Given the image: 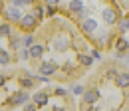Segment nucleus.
I'll list each match as a JSON object with an SVG mask.
<instances>
[{
  "instance_id": "obj_11",
  "label": "nucleus",
  "mask_w": 129,
  "mask_h": 111,
  "mask_svg": "<svg viewBox=\"0 0 129 111\" xmlns=\"http://www.w3.org/2000/svg\"><path fill=\"white\" fill-rule=\"evenodd\" d=\"M44 52H46V46L44 44H34L30 48V56H32V60H40L42 56H44Z\"/></svg>"
},
{
  "instance_id": "obj_21",
  "label": "nucleus",
  "mask_w": 129,
  "mask_h": 111,
  "mask_svg": "<svg viewBox=\"0 0 129 111\" xmlns=\"http://www.w3.org/2000/svg\"><path fill=\"white\" fill-rule=\"evenodd\" d=\"M10 2H12V6L22 8V6H34V2H36V0H10Z\"/></svg>"
},
{
  "instance_id": "obj_2",
  "label": "nucleus",
  "mask_w": 129,
  "mask_h": 111,
  "mask_svg": "<svg viewBox=\"0 0 129 111\" xmlns=\"http://www.w3.org/2000/svg\"><path fill=\"white\" fill-rule=\"evenodd\" d=\"M18 26H20V30H22V32H32L34 28L38 26V20H36V16L30 12V14L22 16V20L18 22Z\"/></svg>"
},
{
  "instance_id": "obj_25",
  "label": "nucleus",
  "mask_w": 129,
  "mask_h": 111,
  "mask_svg": "<svg viewBox=\"0 0 129 111\" xmlns=\"http://www.w3.org/2000/svg\"><path fill=\"white\" fill-rule=\"evenodd\" d=\"M72 93L74 95H83L85 89H83V85H74V87H72Z\"/></svg>"
},
{
  "instance_id": "obj_30",
  "label": "nucleus",
  "mask_w": 129,
  "mask_h": 111,
  "mask_svg": "<svg viewBox=\"0 0 129 111\" xmlns=\"http://www.w3.org/2000/svg\"><path fill=\"white\" fill-rule=\"evenodd\" d=\"M46 4H48V6H58L60 0H46Z\"/></svg>"
},
{
  "instance_id": "obj_18",
  "label": "nucleus",
  "mask_w": 129,
  "mask_h": 111,
  "mask_svg": "<svg viewBox=\"0 0 129 111\" xmlns=\"http://www.w3.org/2000/svg\"><path fill=\"white\" fill-rule=\"evenodd\" d=\"M115 48H117V52H127L129 50V44H127V40L121 36V38H117V42H115Z\"/></svg>"
},
{
  "instance_id": "obj_15",
  "label": "nucleus",
  "mask_w": 129,
  "mask_h": 111,
  "mask_svg": "<svg viewBox=\"0 0 129 111\" xmlns=\"http://www.w3.org/2000/svg\"><path fill=\"white\" fill-rule=\"evenodd\" d=\"M22 48H24L22 36H12V38H10V50H16V52H20Z\"/></svg>"
},
{
  "instance_id": "obj_12",
  "label": "nucleus",
  "mask_w": 129,
  "mask_h": 111,
  "mask_svg": "<svg viewBox=\"0 0 129 111\" xmlns=\"http://www.w3.org/2000/svg\"><path fill=\"white\" fill-rule=\"evenodd\" d=\"M68 8H70V12H72V14H81V12L85 10V8H83V2H81V0H70Z\"/></svg>"
},
{
  "instance_id": "obj_5",
  "label": "nucleus",
  "mask_w": 129,
  "mask_h": 111,
  "mask_svg": "<svg viewBox=\"0 0 129 111\" xmlns=\"http://www.w3.org/2000/svg\"><path fill=\"white\" fill-rule=\"evenodd\" d=\"M70 46H72V40L66 38V36H58V38H54V42H52L54 52H68Z\"/></svg>"
},
{
  "instance_id": "obj_28",
  "label": "nucleus",
  "mask_w": 129,
  "mask_h": 111,
  "mask_svg": "<svg viewBox=\"0 0 129 111\" xmlns=\"http://www.w3.org/2000/svg\"><path fill=\"white\" fill-rule=\"evenodd\" d=\"M72 69H74V63H72V62H66L64 63V71H66V73H70Z\"/></svg>"
},
{
  "instance_id": "obj_22",
  "label": "nucleus",
  "mask_w": 129,
  "mask_h": 111,
  "mask_svg": "<svg viewBox=\"0 0 129 111\" xmlns=\"http://www.w3.org/2000/svg\"><path fill=\"white\" fill-rule=\"evenodd\" d=\"M117 26H119V32H129V18H119Z\"/></svg>"
},
{
  "instance_id": "obj_3",
  "label": "nucleus",
  "mask_w": 129,
  "mask_h": 111,
  "mask_svg": "<svg viewBox=\"0 0 129 111\" xmlns=\"http://www.w3.org/2000/svg\"><path fill=\"white\" fill-rule=\"evenodd\" d=\"M99 97H101L99 89H97V87H91V89H85V93L81 95V101H83V105H93V103L99 101Z\"/></svg>"
},
{
  "instance_id": "obj_16",
  "label": "nucleus",
  "mask_w": 129,
  "mask_h": 111,
  "mask_svg": "<svg viewBox=\"0 0 129 111\" xmlns=\"http://www.w3.org/2000/svg\"><path fill=\"white\" fill-rule=\"evenodd\" d=\"M20 85H22V89H32L34 85H36V81H34V78H20Z\"/></svg>"
},
{
  "instance_id": "obj_19",
  "label": "nucleus",
  "mask_w": 129,
  "mask_h": 111,
  "mask_svg": "<svg viewBox=\"0 0 129 111\" xmlns=\"http://www.w3.org/2000/svg\"><path fill=\"white\" fill-rule=\"evenodd\" d=\"M78 62H80L81 65H85V67H89V65L93 63V56H87V54H80Z\"/></svg>"
},
{
  "instance_id": "obj_13",
  "label": "nucleus",
  "mask_w": 129,
  "mask_h": 111,
  "mask_svg": "<svg viewBox=\"0 0 129 111\" xmlns=\"http://www.w3.org/2000/svg\"><path fill=\"white\" fill-rule=\"evenodd\" d=\"M12 36H14V34H12V26H10V22L4 20V22L0 24V38H8V40H10Z\"/></svg>"
},
{
  "instance_id": "obj_10",
  "label": "nucleus",
  "mask_w": 129,
  "mask_h": 111,
  "mask_svg": "<svg viewBox=\"0 0 129 111\" xmlns=\"http://www.w3.org/2000/svg\"><path fill=\"white\" fill-rule=\"evenodd\" d=\"M115 85L119 89H127L129 87V71H119V76L115 78Z\"/></svg>"
},
{
  "instance_id": "obj_32",
  "label": "nucleus",
  "mask_w": 129,
  "mask_h": 111,
  "mask_svg": "<svg viewBox=\"0 0 129 111\" xmlns=\"http://www.w3.org/2000/svg\"><path fill=\"white\" fill-rule=\"evenodd\" d=\"M52 111H66V109L62 107V105H54V107H52Z\"/></svg>"
},
{
  "instance_id": "obj_29",
  "label": "nucleus",
  "mask_w": 129,
  "mask_h": 111,
  "mask_svg": "<svg viewBox=\"0 0 129 111\" xmlns=\"http://www.w3.org/2000/svg\"><path fill=\"white\" fill-rule=\"evenodd\" d=\"M91 56H93V60H103V56H101L97 50H91Z\"/></svg>"
},
{
  "instance_id": "obj_8",
  "label": "nucleus",
  "mask_w": 129,
  "mask_h": 111,
  "mask_svg": "<svg viewBox=\"0 0 129 111\" xmlns=\"http://www.w3.org/2000/svg\"><path fill=\"white\" fill-rule=\"evenodd\" d=\"M81 30H83V34H95L97 32V22L93 18H83V20H81Z\"/></svg>"
},
{
  "instance_id": "obj_6",
  "label": "nucleus",
  "mask_w": 129,
  "mask_h": 111,
  "mask_svg": "<svg viewBox=\"0 0 129 111\" xmlns=\"http://www.w3.org/2000/svg\"><path fill=\"white\" fill-rule=\"evenodd\" d=\"M101 18H103V22H105L107 26H113V24H117V22H119V20H117V18H119L117 10H115V8H109V6L101 10Z\"/></svg>"
},
{
  "instance_id": "obj_34",
  "label": "nucleus",
  "mask_w": 129,
  "mask_h": 111,
  "mask_svg": "<svg viewBox=\"0 0 129 111\" xmlns=\"http://www.w3.org/2000/svg\"><path fill=\"white\" fill-rule=\"evenodd\" d=\"M127 60H129V54H127Z\"/></svg>"
},
{
  "instance_id": "obj_14",
  "label": "nucleus",
  "mask_w": 129,
  "mask_h": 111,
  "mask_svg": "<svg viewBox=\"0 0 129 111\" xmlns=\"http://www.w3.org/2000/svg\"><path fill=\"white\" fill-rule=\"evenodd\" d=\"M12 60V56H10V50H6V48H0V65L2 67H6L8 63Z\"/></svg>"
},
{
  "instance_id": "obj_4",
  "label": "nucleus",
  "mask_w": 129,
  "mask_h": 111,
  "mask_svg": "<svg viewBox=\"0 0 129 111\" xmlns=\"http://www.w3.org/2000/svg\"><path fill=\"white\" fill-rule=\"evenodd\" d=\"M58 63L54 62H42L40 65H38V76H46V78H50V76H54L56 71H58Z\"/></svg>"
},
{
  "instance_id": "obj_33",
  "label": "nucleus",
  "mask_w": 129,
  "mask_h": 111,
  "mask_svg": "<svg viewBox=\"0 0 129 111\" xmlns=\"http://www.w3.org/2000/svg\"><path fill=\"white\" fill-rule=\"evenodd\" d=\"M115 111H121V109H115Z\"/></svg>"
},
{
  "instance_id": "obj_9",
  "label": "nucleus",
  "mask_w": 129,
  "mask_h": 111,
  "mask_svg": "<svg viewBox=\"0 0 129 111\" xmlns=\"http://www.w3.org/2000/svg\"><path fill=\"white\" fill-rule=\"evenodd\" d=\"M32 101L38 105V107H44V105L50 101V95L46 93V91H36V93L32 95Z\"/></svg>"
},
{
  "instance_id": "obj_20",
  "label": "nucleus",
  "mask_w": 129,
  "mask_h": 111,
  "mask_svg": "<svg viewBox=\"0 0 129 111\" xmlns=\"http://www.w3.org/2000/svg\"><path fill=\"white\" fill-rule=\"evenodd\" d=\"M22 42H24V48H32L36 42H34V34H22Z\"/></svg>"
},
{
  "instance_id": "obj_26",
  "label": "nucleus",
  "mask_w": 129,
  "mask_h": 111,
  "mask_svg": "<svg viewBox=\"0 0 129 111\" xmlns=\"http://www.w3.org/2000/svg\"><path fill=\"white\" fill-rule=\"evenodd\" d=\"M36 107H38V105H36L34 101H32V103H26V105H22V109H24V111H36Z\"/></svg>"
},
{
  "instance_id": "obj_17",
  "label": "nucleus",
  "mask_w": 129,
  "mask_h": 111,
  "mask_svg": "<svg viewBox=\"0 0 129 111\" xmlns=\"http://www.w3.org/2000/svg\"><path fill=\"white\" fill-rule=\"evenodd\" d=\"M32 14L36 16V20H38V22H42V20H44V16H46V12H44V8H42V6L34 4V8H32Z\"/></svg>"
},
{
  "instance_id": "obj_23",
  "label": "nucleus",
  "mask_w": 129,
  "mask_h": 111,
  "mask_svg": "<svg viewBox=\"0 0 129 111\" xmlns=\"http://www.w3.org/2000/svg\"><path fill=\"white\" fill-rule=\"evenodd\" d=\"M107 40H109V32H107V30H103V32H99V34H97V44H99V46H101V44H105Z\"/></svg>"
},
{
  "instance_id": "obj_7",
  "label": "nucleus",
  "mask_w": 129,
  "mask_h": 111,
  "mask_svg": "<svg viewBox=\"0 0 129 111\" xmlns=\"http://www.w3.org/2000/svg\"><path fill=\"white\" fill-rule=\"evenodd\" d=\"M22 12H20V8L16 6H8V8H4V18H6V22H20L22 20Z\"/></svg>"
},
{
  "instance_id": "obj_27",
  "label": "nucleus",
  "mask_w": 129,
  "mask_h": 111,
  "mask_svg": "<svg viewBox=\"0 0 129 111\" xmlns=\"http://www.w3.org/2000/svg\"><path fill=\"white\" fill-rule=\"evenodd\" d=\"M54 93L58 95V97H64V95L68 93V89H64V87H56V89H54Z\"/></svg>"
},
{
  "instance_id": "obj_31",
  "label": "nucleus",
  "mask_w": 129,
  "mask_h": 111,
  "mask_svg": "<svg viewBox=\"0 0 129 111\" xmlns=\"http://www.w3.org/2000/svg\"><path fill=\"white\" fill-rule=\"evenodd\" d=\"M56 14V6H48V16H54Z\"/></svg>"
},
{
  "instance_id": "obj_1",
  "label": "nucleus",
  "mask_w": 129,
  "mask_h": 111,
  "mask_svg": "<svg viewBox=\"0 0 129 111\" xmlns=\"http://www.w3.org/2000/svg\"><path fill=\"white\" fill-rule=\"evenodd\" d=\"M30 99H32V95L28 93L26 89H20V91H16V93L8 99V103H10L12 107H18V105H26V103H30Z\"/></svg>"
},
{
  "instance_id": "obj_24",
  "label": "nucleus",
  "mask_w": 129,
  "mask_h": 111,
  "mask_svg": "<svg viewBox=\"0 0 129 111\" xmlns=\"http://www.w3.org/2000/svg\"><path fill=\"white\" fill-rule=\"evenodd\" d=\"M18 58H20V60H32V56H30V48H22V50L18 52Z\"/></svg>"
}]
</instances>
